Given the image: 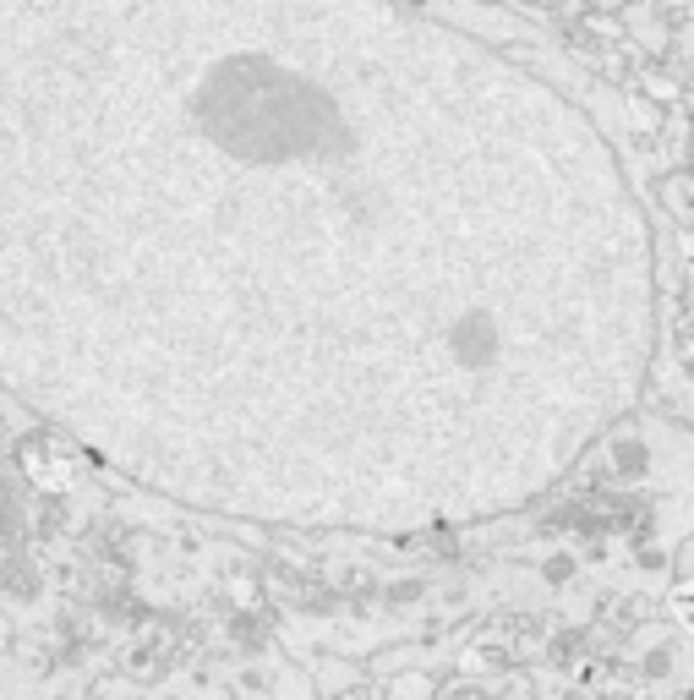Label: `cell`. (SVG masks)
Returning <instances> with one entry per match:
<instances>
[{
  "instance_id": "1",
  "label": "cell",
  "mask_w": 694,
  "mask_h": 700,
  "mask_svg": "<svg viewBox=\"0 0 694 700\" xmlns=\"http://www.w3.org/2000/svg\"><path fill=\"white\" fill-rule=\"evenodd\" d=\"M596 126L405 0H0V372L192 503L443 531L634 405Z\"/></svg>"
}]
</instances>
